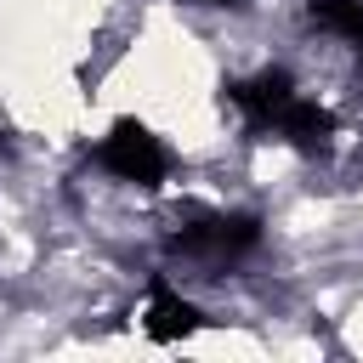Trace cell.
Segmentation results:
<instances>
[{"label": "cell", "mask_w": 363, "mask_h": 363, "mask_svg": "<svg viewBox=\"0 0 363 363\" xmlns=\"http://www.w3.org/2000/svg\"><path fill=\"white\" fill-rule=\"evenodd\" d=\"M96 164H102L108 176H119V182H136V187H159V182L170 176L164 142H159L147 125H136V119H119V125L96 142Z\"/></svg>", "instance_id": "cell-1"}, {"label": "cell", "mask_w": 363, "mask_h": 363, "mask_svg": "<svg viewBox=\"0 0 363 363\" xmlns=\"http://www.w3.org/2000/svg\"><path fill=\"white\" fill-rule=\"evenodd\" d=\"M216 6H227V0H216Z\"/></svg>", "instance_id": "cell-6"}, {"label": "cell", "mask_w": 363, "mask_h": 363, "mask_svg": "<svg viewBox=\"0 0 363 363\" xmlns=\"http://www.w3.org/2000/svg\"><path fill=\"white\" fill-rule=\"evenodd\" d=\"M301 91H295V79L284 74V68H261V74H250V79H233L227 85V102L255 125V130H278V119L289 113V102H295Z\"/></svg>", "instance_id": "cell-3"}, {"label": "cell", "mask_w": 363, "mask_h": 363, "mask_svg": "<svg viewBox=\"0 0 363 363\" xmlns=\"http://www.w3.org/2000/svg\"><path fill=\"white\" fill-rule=\"evenodd\" d=\"M210 318L187 301V295H176L164 278L153 284V295H147V312H142V329H147V340H159V346H170V340H187V335H199Z\"/></svg>", "instance_id": "cell-4"}, {"label": "cell", "mask_w": 363, "mask_h": 363, "mask_svg": "<svg viewBox=\"0 0 363 363\" xmlns=\"http://www.w3.org/2000/svg\"><path fill=\"white\" fill-rule=\"evenodd\" d=\"M306 17H312L323 34H340L346 45L363 51V0H312Z\"/></svg>", "instance_id": "cell-5"}, {"label": "cell", "mask_w": 363, "mask_h": 363, "mask_svg": "<svg viewBox=\"0 0 363 363\" xmlns=\"http://www.w3.org/2000/svg\"><path fill=\"white\" fill-rule=\"evenodd\" d=\"M255 244H261V221L255 216H204V221L170 233V250L176 255H199V261H238Z\"/></svg>", "instance_id": "cell-2"}]
</instances>
